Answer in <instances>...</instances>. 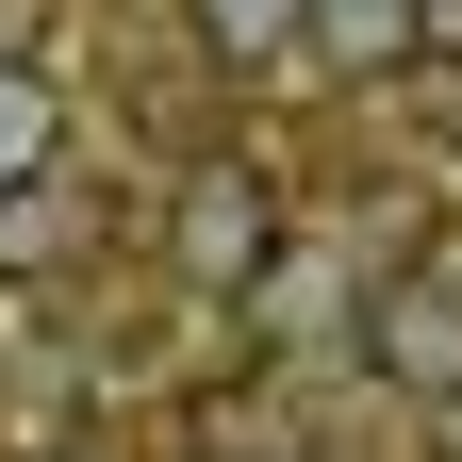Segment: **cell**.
<instances>
[{
    "mask_svg": "<svg viewBox=\"0 0 462 462\" xmlns=\"http://www.w3.org/2000/svg\"><path fill=\"white\" fill-rule=\"evenodd\" d=\"M0 50L33 67V50H50V0H0Z\"/></svg>",
    "mask_w": 462,
    "mask_h": 462,
    "instance_id": "5b68a950",
    "label": "cell"
},
{
    "mask_svg": "<svg viewBox=\"0 0 462 462\" xmlns=\"http://www.w3.org/2000/svg\"><path fill=\"white\" fill-rule=\"evenodd\" d=\"M364 364L413 413H462V281H380L364 298Z\"/></svg>",
    "mask_w": 462,
    "mask_h": 462,
    "instance_id": "6da1fadb",
    "label": "cell"
},
{
    "mask_svg": "<svg viewBox=\"0 0 462 462\" xmlns=\"http://www.w3.org/2000/svg\"><path fill=\"white\" fill-rule=\"evenodd\" d=\"M182 17H199V50H215V67H281V50L314 33V0H182Z\"/></svg>",
    "mask_w": 462,
    "mask_h": 462,
    "instance_id": "277c9868",
    "label": "cell"
},
{
    "mask_svg": "<svg viewBox=\"0 0 462 462\" xmlns=\"http://www.w3.org/2000/svg\"><path fill=\"white\" fill-rule=\"evenodd\" d=\"M264 462H314V446H264Z\"/></svg>",
    "mask_w": 462,
    "mask_h": 462,
    "instance_id": "8992f818",
    "label": "cell"
},
{
    "mask_svg": "<svg viewBox=\"0 0 462 462\" xmlns=\"http://www.w3.org/2000/svg\"><path fill=\"white\" fill-rule=\"evenodd\" d=\"M264 264H281V199L248 182V165H215V182H182V281H199V298H248Z\"/></svg>",
    "mask_w": 462,
    "mask_h": 462,
    "instance_id": "7a4b0ae2",
    "label": "cell"
},
{
    "mask_svg": "<svg viewBox=\"0 0 462 462\" xmlns=\"http://www.w3.org/2000/svg\"><path fill=\"white\" fill-rule=\"evenodd\" d=\"M33 462H50V446H33Z\"/></svg>",
    "mask_w": 462,
    "mask_h": 462,
    "instance_id": "52a82bcc",
    "label": "cell"
},
{
    "mask_svg": "<svg viewBox=\"0 0 462 462\" xmlns=\"http://www.w3.org/2000/svg\"><path fill=\"white\" fill-rule=\"evenodd\" d=\"M50 149H67V99H50V67H17V50H0V199H33Z\"/></svg>",
    "mask_w": 462,
    "mask_h": 462,
    "instance_id": "3957f363",
    "label": "cell"
}]
</instances>
